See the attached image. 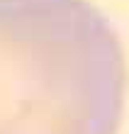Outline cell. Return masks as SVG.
Returning a JSON list of instances; mask_svg holds the SVG:
<instances>
[{"mask_svg": "<svg viewBox=\"0 0 129 134\" xmlns=\"http://www.w3.org/2000/svg\"><path fill=\"white\" fill-rule=\"evenodd\" d=\"M127 66L90 0H0V134H117Z\"/></svg>", "mask_w": 129, "mask_h": 134, "instance_id": "cell-1", "label": "cell"}]
</instances>
